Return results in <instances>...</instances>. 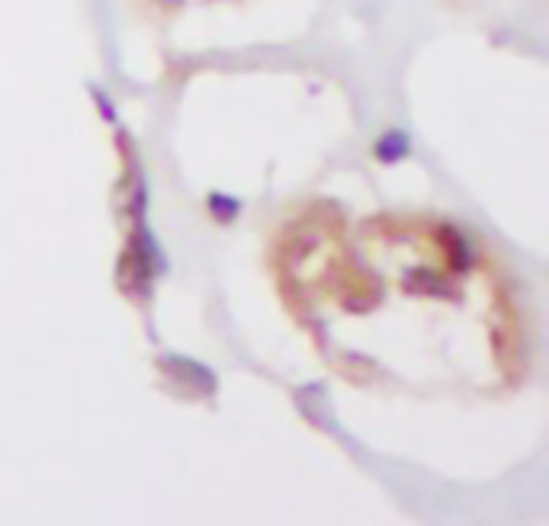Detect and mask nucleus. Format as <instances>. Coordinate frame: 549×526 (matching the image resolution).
I'll return each mask as SVG.
<instances>
[{"label": "nucleus", "mask_w": 549, "mask_h": 526, "mask_svg": "<svg viewBox=\"0 0 549 526\" xmlns=\"http://www.w3.org/2000/svg\"><path fill=\"white\" fill-rule=\"evenodd\" d=\"M286 308L341 379L379 392L498 398L527 357L511 292L460 231L415 215L350 225L315 209L277 254Z\"/></svg>", "instance_id": "f257e3e1"}, {"label": "nucleus", "mask_w": 549, "mask_h": 526, "mask_svg": "<svg viewBox=\"0 0 549 526\" xmlns=\"http://www.w3.org/2000/svg\"><path fill=\"white\" fill-rule=\"evenodd\" d=\"M164 10H187V7H203V4H216V0H151Z\"/></svg>", "instance_id": "f03ea898"}]
</instances>
